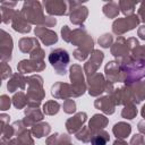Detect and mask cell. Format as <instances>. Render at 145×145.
<instances>
[{"label": "cell", "instance_id": "1", "mask_svg": "<svg viewBox=\"0 0 145 145\" xmlns=\"http://www.w3.org/2000/svg\"><path fill=\"white\" fill-rule=\"evenodd\" d=\"M119 65L125 76L123 83L127 86H130L133 83L145 76V59H134L133 57H125Z\"/></svg>", "mask_w": 145, "mask_h": 145}, {"label": "cell", "instance_id": "2", "mask_svg": "<svg viewBox=\"0 0 145 145\" xmlns=\"http://www.w3.org/2000/svg\"><path fill=\"white\" fill-rule=\"evenodd\" d=\"M27 84L29 85V88L27 89L28 106L37 108L41 100L44 97V92L42 88L43 79L39 75H33L27 78Z\"/></svg>", "mask_w": 145, "mask_h": 145}, {"label": "cell", "instance_id": "3", "mask_svg": "<svg viewBox=\"0 0 145 145\" xmlns=\"http://www.w3.org/2000/svg\"><path fill=\"white\" fill-rule=\"evenodd\" d=\"M69 61H70V57L68 52L63 49H54L49 54V62L59 75H65L67 72V67Z\"/></svg>", "mask_w": 145, "mask_h": 145}, {"label": "cell", "instance_id": "4", "mask_svg": "<svg viewBox=\"0 0 145 145\" xmlns=\"http://www.w3.org/2000/svg\"><path fill=\"white\" fill-rule=\"evenodd\" d=\"M22 15L23 17L27 20H29L33 24H44L45 25V20L46 17L43 16L42 12V8L40 2H25L23 10H22Z\"/></svg>", "mask_w": 145, "mask_h": 145}, {"label": "cell", "instance_id": "5", "mask_svg": "<svg viewBox=\"0 0 145 145\" xmlns=\"http://www.w3.org/2000/svg\"><path fill=\"white\" fill-rule=\"evenodd\" d=\"M70 80L72 83V89H74V96H79L84 94L86 91V85L84 83V76L82 68L78 65H74L70 68Z\"/></svg>", "mask_w": 145, "mask_h": 145}, {"label": "cell", "instance_id": "6", "mask_svg": "<svg viewBox=\"0 0 145 145\" xmlns=\"http://www.w3.org/2000/svg\"><path fill=\"white\" fill-rule=\"evenodd\" d=\"M138 23H139V18L136 15H133V16L126 17V18H118L117 20H114V23L112 25V31L114 34L120 35V34L136 27L138 25Z\"/></svg>", "mask_w": 145, "mask_h": 145}, {"label": "cell", "instance_id": "7", "mask_svg": "<svg viewBox=\"0 0 145 145\" xmlns=\"http://www.w3.org/2000/svg\"><path fill=\"white\" fill-rule=\"evenodd\" d=\"M130 43H131L130 42V39L126 40V39L119 36L117 39L116 43L113 44V46L111 48L112 54L114 57H117V58H122V57H125V56L128 54V51L129 50L131 51L133 49H135V48H137L139 45V44H130Z\"/></svg>", "mask_w": 145, "mask_h": 145}, {"label": "cell", "instance_id": "8", "mask_svg": "<svg viewBox=\"0 0 145 145\" xmlns=\"http://www.w3.org/2000/svg\"><path fill=\"white\" fill-rule=\"evenodd\" d=\"M88 93L92 96H96L101 93H103L105 91V86H106V82L103 78V75L96 72L92 76L88 77Z\"/></svg>", "mask_w": 145, "mask_h": 145}, {"label": "cell", "instance_id": "9", "mask_svg": "<svg viewBox=\"0 0 145 145\" xmlns=\"http://www.w3.org/2000/svg\"><path fill=\"white\" fill-rule=\"evenodd\" d=\"M117 61H110L105 66V72L108 77V82L117 83V82H125V76L120 69V65Z\"/></svg>", "mask_w": 145, "mask_h": 145}, {"label": "cell", "instance_id": "10", "mask_svg": "<svg viewBox=\"0 0 145 145\" xmlns=\"http://www.w3.org/2000/svg\"><path fill=\"white\" fill-rule=\"evenodd\" d=\"M104 56H103V52H101L100 50H94L93 53L91 54V59L85 63L84 66V70L85 72L87 74V76H92L96 72L97 68L100 67L102 60H103Z\"/></svg>", "mask_w": 145, "mask_h": 145}, {"label": "cell", "instance_id": "11", "mask_svg": "<svg viewBox=\"0 0 145 145\" xmlns=\"http://www.w3.org/2000/svg\"><path fill=\"white\" fill-rule=\"evenodd\" d=\"M86 119H87V116L85 112H78L72 118L68 119L66 122V128H67L68 133L69 134L78 133V130L82 128V126L86 121Z\"/></svg>", "mask_w": 145, "mask_h": 145}, {"label": "cell", "instance_id": "12", "mask_svg": "<svg viewBox=\"0 0 145 145\" xmlns=\"http://www.w3.org/2000/svg\"><path fill=\"white\" fill-rule=\"evenodd\" d=\"M1 60L8 61L11 59V50H12V40L9 34H7L5 31H1Z\"/></svg>", "mask_w": 145, "mask_h": 145}, {"label": "cell", "instance_id": "13", "mask_svg": "<svg viewBox=\"0 0 145 145\" xmlns=\"http://www.w3.org/2000/svg\"><path fill=\"white\" fill-rule=\"evenodd\" d=\"M44 67H45V65L43 61H35V60H22L17 66L20 74L40 71V70L44 69Z\"/></svg>", "mask_w": 145, "mask_h": 145}, {"label": "cell", "instance_id": "14", "mask_svg": "<svg viewBox=\"0 0 145 145\" xmlns=\"http://www.w3.org/2000/svg\"><path fill=\"white\" fill-rule=\"evenodd\" d=\"M51 94L57 99H67L69 96H74L72 86L66 83H57L51 88Z\"/></svg>", "mask_w": 145, "mask_h": 145}, {"label": "cell", "instance_id": "15", "mask_svg": "<svg viewBox=\"0 0 145 145\" xmlns=\"http://www.w3.org/2000/svg\"><path fill=\"white\" fill-rule=\"evenodd\" d=\"M94 105H95L96 109L102 110L104 113L112 114V113L114 112L116 103H114V101L112 100L111 95H109V96H104V97H100V99H97V100L95 101Z\"/></svg>", "mask_w": 145, "mask_h": 145}, {"label": "cell", "instance_id": "16", "mask_svg": "<svg viewBox=\"0 0 145 145\" xmlns=\"http://www.w3.org/2000/svg\"><path fill=\"white\" fill-rule=\"evenodd\" d=\"M35 34L41 39V41L45 45H51L58 41V36L54 32L46 29L44 27H36L35 28Z\"/></svg>", "mask_w": 145, "mask_h": 145}, {"label": "cell", "instance_id": "17", "mask_svg": "<svg viewBox=\"0 0 145 145\" xmlns=\"http://www.w3.org/2000/svg\"><path fill=\"white\" fill-rule=\"evenodd\" d=\"M12 28L20 33H28L31 31V25L26 23V19L23 17L22 12H15L12 18Z\"/></svg>", "mask_w": 145, "mask_h": 145}, {"label": "cell", "instance_id": "18", "mask_svg": "<svg viewBox=\"0 0 145 145\" xmlns=\"http://www.w3.org/2000/svg\"><path fill=\"white\" fill-rule=\"evenodd\" d=\"M25 114H26V118L23 120V123L25 125V127L33 125L37 121H41L43 119V114L37 110V108L28 106V109H26V111H25Z\"/></svg>", "mask_w": 145, "mask_h": 145}, {"label": "cell", "instance_id": "19", "mask_svg": "<svg viewBox=\"0 0 145 145\" xmlns=\"http://www.w3.org/2000/svg\"><path fill=\"white\" fill-rule=\"evenodd\" d=\"M26 83H27V78L23 77V75L20 74H15L12 75V78L9 79L7 87L9 92H15L17 88H24Z\"/></svg>", "mask_w": 145, "mask_h": 145}, {"label": "cell", "instance_id": "20", "mask_svg": "<svg viewBox=\"0 0 145 145\" xmlns=\"http://www.w3.org/2000/svg\"><path fill=\"white\" fill-rule=\"evenodd\" d=\"M40 48L39 41L36 39H31V37H23L19 41V49L22 52L27 53V52H32L35 49Z\"/></svg>", "mask_w": 145, "mask_h": 145}, {"label": "cell", "instance_id": "21", "mask_svg": "<svg viewBox=\"0 0 145 145\" xmlns=\"http://www.w3.org/2000/svg\"><path fill=\"white\" fill-rule=\"evenodd\" d=\"M108 123V119L102 114H94L93 118L89 120L88 127L93 133H96L101 129H103Z\"/></svg>", "mask_w": 145, "mask_h": 145}, {"label": "cell", "instance_id": "22", "mask_svg": "<svg viewBox=\"0 0 145 145\" xmlns=\"http://www.w3.org/2000/svg\"><path fill=\"white\" fill-rule=\"evenodd\" d=\"M113 134L116 135L117 138L119 139H122V138H126L130 131H131V127L129 123H126V122H118L114 125L113 129H112Z\"/></svg>", "mask_w": 145, "mask_h": 145}, {"label": "cell", "instance_id": "23", "mask_svg": "<svg viewBox=\"0 0 145 145\" xmlns=\"http://www.w3.org/2000/svg\"><path fill=\"white\" fill-rule=\"evenodd\" d=\"M86 16H87V8L86 7L72 9V12L70 14V22L76 24V25H79L85 20Z\"/></svg>", "mask_w": 145, "mask_h": 145}, {"label": "cell", "instance_id": "24", "mask_svg": "<svg viewBox=\"0 0 145 145\" xmlns=\"http://www.w3.org/2000/svg\"><path fill=\"white\" fill-rule=\"evenodd\" d=\"M109 139H110V137H109V134L106 131L99 130V131L93 134V137L91 139V144L92 145H106Z\"/></svg>", "mask_w": 145, "mask_h": 145}, {"label": "cell", "instance_id": "25", "mask_svg": "<svg viewBox=\"0 0 145 145\" xmlns=\"http://www.w3.org/2000/svg\"><path fill=\"white\" fill-rule=\"evenodd\" d=\"M51 128H50V125L46 123V122H42V123H39V125H34L33 128H32V133L34 134L35 137L37 138H41L43 136H46L49 133H50Z\"/></svg>", "mask_w": 145, "mask_h": 145}, {"label": "cell", "instance_id": "26", "mask_svg": "<svg viewBox=\"0 0 145 145\" xmlns=\"http://www.w3.org/2000/svg\"><path fill=\"white\" fill-rule=\"evenodd\" d=\"M44 6L46 7V11L49 14H56V15H62V12L58 9H62L65 10V6H66V2H57V1H48V2H44ZM66 11V10H65Z\"/></svg>", "mask_w": 145, "mask_h": 145}, {"label": "cell", "instance_id": "27", "mask_svg": "<svg viewBox=\"0 0 145 145\" xmlns=\"http://www.w3.org/2000/svg\"><path fill=\"white\" fill-rule=\"evenodd\" d=\"M133 97H134V103H139L143 101L145 97V82H140L136 85V88L131 91Z\"/></svg>", "mask_w": 145, "mask_h": 145}, {"label": "cell", "instance_id": "28", "mask_svg": "<svg viewBox=\"0 0 145 145\" xmlns=\"http://www.w3.org/2000/svg\"><path fill=\"white\" fill-rule=\"evenodd\" d=\"M93 131L91 130L89 127H84L82 128V130H79L78 133H76V138L78 140H82L84 143H87V142H91L92 137H93Z\"/></svg>", "mask_w": 145, "mask_h": 145}, {"label": "cell", "instance_id": "29", "mask_svg": "<svg viewBox=\"0 0 145 145\" xmlns=\"http://www.w3.org/2000/svg\"><path fill=\"white\" fill-rule=\"evenodd\" d=\"M26 99H27V97H25L24 93H22V92H19L18 94H15L14 97H12V103H14L15 108L22 109V108H24L26 104H28V101H27Z\"/></svg>", "mask_w": 145, "mask_h": 145}, {"label": "cell", "instance_id": "30", "mask_svg": "<svg viewBox=\"0 0 145 145\" xmlns=\"http://www.w3.org/2000/svg\"><path fill=\"white\" fill-rule=\"evenodd\" d=\"M59 103L56 101H49L43 105V112L45 114H56L59 111Z\"/></svg>", "mask_w": 145, "mask_h": 145}, {"label": "cell", "instance_id": "31", "mask_svg": "<svg viewBox=\"0 0 145 145\" xmlns=\"http://www.w3.org/2000/svg\"><path fill=\"white\" fill-rule=\"evenodd\" d=\"M136 114H137V109L133 103L127 104L121 112V116L125 119H134L136 117Z\"/></svg>", "mask_w": 145, "mask_h": 145}, {"label": "cell", "instance_id": "32", "mask_svg": "<svg viewBox=\"0 0 145 145\" xmlns=\"http://www.w3.org/2000/svg\"><path fill=\"white\" fill-rule=\"evenodd\" d=\"M103 12H104L108 17L113 18V17H116V16L119 14V10H118V7H117L116 3L110 2V3H108V5H105V6L103 7Z\"/></svg>", "mask_w": 145, "mask_h": 145}, {"label": "cell", "instance_id": "33", "mask_svg": "<svg viewBox=\"0 0 145 145\" xmlns=\"http://www.w3.org/2000/svg\"><path fill=\"white\" fill-rule=\"evenodd\" d=\"M17 139L19 140L20 145H34V142L31 138V133L26 129H24L23 133H19V136Z\"/></svg>", "mask_w": 145, "mask_h": 145}, {"label": "cell", "instance_id": "34", "mask_svg": "<svg viewBox=\"0 0 145 145\" xmlns=\"http://www.w3.org/2000/svg\"><path fill=\"white\" fill-rule=\"evenodd\" d=\"M135 5H136V2H129V1L123 2V1H120V6H121V9H122V12L126 14V15L133 14Z\"/></svg>", "mask_w": 145, "mask_h": 145}, {"label": "cell", "instance_id": "35", "mask_svg": "<svg viewBox=\"0 0 145 145\" xmlns=\"http://www.w3.org/2000/svg\"><path fill=\"white\" fill-rule=\"evenodd\" d=\"M63 111L66 113H69V114L70 113H74L76 111V104H75V102L72 100L67 99L65 101V103H63Z\"/></svg>", "mask_w": 145, "mask_h": 145}, {"label": "cell", "instance_id": "36", "mask_svg": "<svg viewBox=\"0 0 145 145\" xmlns=\"http://www.w3.org/2000/svg\"><path fill=\"white\" fill-rule=\"evenodd\" d=\"M99 43L103 48H109L112 43V35L110 34H104L101 37H99Z\"/></svg>", "mask_w": 145, "mask_h": 145}, {"label": "cell", "instance_id": "37", "mask_svg": "<svg viewBox=\"0 0 145 145\" xmlns=\"http://www.w3.org/2000/svg\"><path fill=\"white\" fill-rule=\"evenodd\" d=\"M130 145H145V136L144 135H140V134L134 135L131 137Z\"/></svg>", "mask_w": 145, "mask_h": 145}, {"label": "cell", "instance_id": "38", "mask_svg": "<svg viewBox=\"0 0 145 145\" xmlns=\"http://www.w3.org/2000/svg\"><path fill=\"white\" fill-rule=\"evenodd\" d=\"M0 106H1L2 111L9 109V106H10V99L7 95H2L1 96V104H0Z\"/></svg>", "mask_w": 145, "mask_h": 145}, {"label": "cell", "instance_id": "39", "mask_svg": "<svg viewBox=\"0 0 145 145\" xmlns=\"http://www.w3.org/2000/svg\"><path fill=\"white\" fill-rule=\"evenodd\" d=\"M58 145H72V143L70 142V138L68 135H61V137L58 142Z\"/></svg>", "mask_w": 145, "mask_h": 145}, {"label": "cell", "instance_id": "40", "mask_svg": "<svg viewBox=\"0 0 145 145\" xmlns=\"http://www.w3.org/2000/svg\"><path fill=\"white\" fill-rule=\"evenodd\" d=\"M8 75H11V69L9 66L6 65V62H2V78H7Z\"/></svg>", "mask_w": 145, "mask_h": 145}, {"label": "cell", "instance_id": "41", "mask_svg": "<svg viewBox=\"0 0 145 145\" xmlns=\"http://www.w3.org/2000/svg\"><path fill=\"white\" fill-rule=\"evenodd\" d=\"M58 136H59V134H54V135H52L51 137H49V138L46 139V145H54V144H56V140H57V138H58Z\"/></svg>", "mask_w": 145, "mask_h": 145}, {"label": "cell", "instance_id": "42", "mask_svg": "<svg viewBox=\"0 0 145 145\" xmlns=\"http://www.w3.org/2000/svg\"><path fill=\"white\" fill-rule=\"evenodd\" d=\"M138 15L140 16L142 20L145 22V2H143V3L140 5V8H139V10H138Z\"/></svg>", "mask_w": 145, "mask_h": 145}, {"label": "cell", "instance_id": "43", "mask_svg": "<svg viewBox=\"0 0 145 145\" xmlns=\"http://www.w3.org/2000/svg\"><path fill=\"white\" fill-rule=\"evenodd\" d=\"M138 35L142 40H145V25L140 26V28L138 29Z\"/></svg>", "mask_w": 145, "mask_h": 145}, {"label": "cell", "instance_id": "44", "mask_svg": "<svg viewBox=\"0 0 145 145\" xmlns=\"http://www.w3.org/2000/svg\"><path fill=\"white\" fill-rule=\"evenodd\" d=\"M138 130H139L140 133L145 134V120H143V121H140V122L138 123Z\"/></svg>", "mask_w": 145, "mask_h": 145}, {"label": "cell", "instance_id": "45", "mask_svg": "<svg viewBox=\"0 0 145 145\" xmlns=\"http://www.w3.org/2000/svg\"><path fill=\"white\" fill-rule=\"evenodd\" d=\"M113 145H128V144H127L125 140H122V139H119V138H118V139L113 143Z\"/></svg>", "mask_w": 145, "mask_h": 145}, {"label": "cell", "instance_id": "46", "mask_svg": "<svg viewBox=\"0 0 145 145\" xmlns=\"http://www.w3.org/2000/svg\"><path fill=\"white\" fill-rule=\"evenodd\" d=\"M142 116H143V118L145 119V105L142 108Z\"/></svg>", "mask_w": 145, "mask_h": 145}, {"label": "cell", "instance_id": "47", "mask_svg": "<svg viewBox=\"0 0 145 145\" xmlns=\"http://www.w3.org/2000/svg\"><path fill=\"white\" fill-rule=\"evenodd\" d=\"M143 48H144V51H145V46H143Z\"/></svg>", "mask_w": 145, "mask_h": 145}]
</instances>
